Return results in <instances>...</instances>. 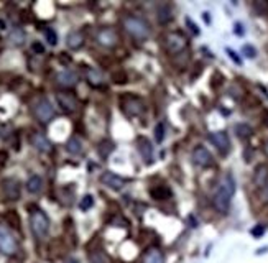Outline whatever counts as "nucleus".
Here are the masks:
<instances>
[{"label": "nucleus", "instance_id": "nucleus-24", "mask_svg": "<svg viewBox=\"0 0 268 263\" xmlns=\"http://www.w3.org/2000/svg\"><path fill=\"white\" fill-rule=\"evenodd\" d=\"M150 194H152L157 201H163V199H166V196H170V191H168L166 187H163V186H157V187H153V189L150 191Z\"/></svg>", "mask_w": 268, "mask_h": 263}, {"label": "nucleus", "instance_id": "nucleus-32", "mask_svg": "<svg viewBox=\"0 0 268 263\" xmlns=\"http://www.w3.org/2000/svg\"><path fill=\"white\" fill-rule=\"evenodd\" d=\"M91 262H92V263H106V257L102 255L101 252L92 253V255H91Z\"/></svg>", "mask_w": 268, "mask_h": 263}, {"label": "nucleus", "instance_id": "nucleus-6", "mask_svg": "<svg viewBox=\"0 0 268 263\" xmlns=\"http://www.w3.org/2000/svg\"><path fill=\"white\" fill-rule=\"evenodd\" d=\"M35 115L40 122L46 124V122H50L54 117V107L46 99H41L38 104L35 105Z\"/></svg>", "mask_w": 268, "mask_h": 263}, {"label": "nucleus", "instance_id": "nucleus-30", "mask_svg": "<svg viewBox=\"0 0 268 263\" xmlns=\"http://www.w3.org/2000/svg\"><path fill=\"white\" fill-rule=\"evenodd\" d=\"M92 206H94V197L91 194H87V196L82 197V201H81V204H79V208H81V210H87V209H91Z\"/></svg>", "mask_w": 268, "mask_h": 263}, {"label": "nucleus", "instance_id": "nucleus-33", "mask_svg": "<svg viewBox=\"0 0 268 263\" xmlns=\"http://www.w3.org/2000/svg\"><path fill=\"white\" fill-rule=\"evenodd\" d=\"M243 53H247L248 58H255L257 51H255V48H253V46H250V45H245V46H243Z\"/></svg>", "mask_w": 268, "mask_h": 263}, {"label": "nucleus", "instance_id": "nucleus-41", "mask_svg": "<svg viewBox=\"0 0 268 263\" xmlns=\"http://www.w3.org/2000/svg\"><path fill=\"white\" fill-rule=\"evenodd\" d=\"M204 20L209 23V13H204Z\"/></svg>", "mask_w": 268, "mask_h": 263}, {"label": "nucleus", "instance_id": "nucleus-17", "mask_svg": "<svg viewBox=\"0 0 268 263\" xmlns=\"http://www.w3.org/2000/svg\"><path fill=\"white\" fill-rule=\"evenodd\" d=\"M124 110L129 115H140L143 112V104L135 97H129L124 102Z\"/></svg>", "mask_w": 268, "mask_h": 263}, {"label": "nucleus", "instance_id": "nucleus-14", "mask_svg": "<svg viewBox=\"0 0 268 263\" xmlns=\"http://www.w3.org/2000/svg\"><path fill=\"white\" fill-rule=\"evenodd\" d=\"M30 142H31L33 147L38 150V152L48 153L50 150H51V143L48 142V138H46L43 133H40V132H35V133H31Z\"/></svg>", "mask_w": 268, "mask_h": 263}, {"label": "nucleus", "instance_id": "nucleus-7", "mask_svg": "<svg viewBox=\"0 0 268 263\" xmlns=\"http://www.w3.org/2000/svg\"><path fill=\"white\" fill-rule=\"evenodd\" d=\"M97 43L106 48H114L119 43V35L112 28H102L97 33Z\"/></svg>", "mask_w": 268, "mask_h": 263}, {"label": "nucleus", "instance_id": "nucleus-8", "mask_svg": "<svg viewBox=\"0 0 268 263\" xmlns=\"http://www.w3.org/2000/svg\"><path fill=\"white\" fill-rule=\"evenodd\" d=\"M0 250L7 255H12V253L17 252V242L15 238L7 229L0 227Z\"/></svg>", "mask_w": 268, "mask_h": 263}, {"label": "nucleus", "instance_id": "nucleus-13", "mask_svg": "<svg viewBox=\"0 0 268 263\" xmlns=\"http://www.w3.org/2000/svg\"><path fill=\"white\" fill-rule=\"evenodd\" d=\"M138 152L142 155V158L145 159L147 164H152L153 161V147H152V142L145 137H140L138 138Z\"/></svg>", "mask_w": 268, "mask_h": 263}, {"label": "nucleus", "instance_id": "nucleus-16", "mask_svg": "<svg viewBox=\"0 0 268 263\" xmlns=\"http://www.w3.org/2000/svg\"><path fill=\"white\" fill-rule=\"evenodd\" d=\"M56 81H58L59 86H63V87L76 86V84H78V74L74 71H71V69H68V71L59 73L58 76H56Z\"/></svg>", "mask_w": 268, "mask_h": 263}, {"label": "nucleus", "instance_id": "nucleus-42", "mask_svg": "<svg viewBox=\"0 0 268 263\" xmlns=\"http://www.w3.org/2000/svg\"><path fill=\"white\" fill-rule=\"evenodd\" d=\"M265 153H267V155H268V142H267V143H265Z\"/></svg>", "mask_w": 268, "mask_h": 263}, {"label": "nucleus", "instance_id": "nucleus-34", "mask_svg": "<svg viewBox=\"0 0 268 263\" xmlns=\"http://www.w3.org/2000/svg\"><path fill=\"white\" fill-rule=\"evenodd\" d=\"M31 48H33V51H36V53H45V48H43V45L41 43H38V41H35V43L31 45Z\"/></svg>", "mask_w": 268, "mask_h": 263}, {"label": "nucleus", "instance_id": "nucleus-21", "mask_svg": "<svg viewBox=\"0 0 268 263\" xmlns=\"http://www.w3.org/2000/svg\"><path fill=\"white\" fill-rule=\"evenodd\" d=\"M171 18H173V15H171V8L170 7L164 5V3L158 7V22L161 23V25H166V23H170Z\"/></svg>", "mask_w": 268, "mask_h": 263}, {"label": "nucleus", "instance_id": "nucleus-31", "mask_svg": "<svg viewBox=\"0 0 268 263\" xmlns=\"http://www.w3.org/2000/svg\"><path fill=\"white\" fill-rule=\"evenodd\" d=\"M265 230H267V227H265V225L258 224L257 227H253V229H252V236L255 237V238H258V237H262L263 234H265Z\"/></svg>", "mask_w": 268, "mask_h": 263}, {"label": "nucleus", "instance_id": "nucleus-25", "mask_svg": "<svg viewBox=\"0 0 268 263\" xmlns=\"http://www.w3.org/2000/svg\"><path fill=\"white\" fill-rule=\"evenodd\" d=\"M87 79H89V82L92 84V86H101L102 84V74L97 71V69H89L87 71Z\"/></svg>", "mask_w": 268, "mask_h": 263}, {"label": "nucleus", "instance_id": "nucleus-44", "mask_svg": "<svg viewBox=\"0 0 268 263\" xmlns=\"http://www.w3.org/2000/svg\"><path fill=\"white\" fill-rule=\"evenodd\" d=\"M267 124H268V117H267Z\"/></svg>", "mask_w": 268, "mask_h": 263}, {"label": "nucleus", "instance_id": "nucleus-1", "mask_svg": "<svg viewBox=\"0 0 268 263\" xmlns=\"http://www.w3.org/2000/svg\"><path fill=\"white\" fill-rule=\"evenodd\" d=\"M234 192H236V180L230 173H225V175L220 178L219 187L214 194V208L219 210L220 214H227L229 208H230V199H232Z\"/></svg>", "mask_w": 268, "mask_h": 263}, {"label": "nucleus", "instance_id": "nucleus-27", "mask_svg": "<svg viewBox=\"0 0 268 263\" xmlns=\"http://www.w3.org/2000/svg\"><path fill=\"white\" fill-rule=\"evenodd\" d=\"M45 38L51 46H54L56 43H58V35H56V31L53 30V28H46V30H45Z\"/></svg>", "mask_w": 268, "mask_h": 263}, {"label": "nucleus", "instance_id": "nucleus-15", "mask_svg": "<svg viewBox=\"0 0 268 263\" xmlns=\"http://www.w3.org/2000/svg\"><path fill=\"white\" fill-rule=\"evenodd\" d=\"M253 183L257 187H265L268 183V164H258L253 173Z\"/></svg>", "mask_w": 268, "mask_h": 263}, {"label": "nucleus", "instance_id": "nucleus-20", "mask_svg": "<svg viewBox=\"0 0 268 263\" xmlns=\"http://www.w3.org/2000/svg\"><path fill=\"white\" fill-rule=\"evenodd\" d=\"M8 40H10V43L13 46H20L23 45V41H25V31H23L22 28H13L10 35H8Z\"/></svg>", "mask_w": 268, "mask_h": 263}, {"label": "nucleus", "instance_id": "nucleus-40", "mask_svg": "<svg viewBox=\"0 0 268 263\" xmlns=\"http://www.w3.org/2000/svg\"><path fill=\"white\" fill-rule=\"evenodd\" d=\"M268 250V247H265V248H260V250H257V253H265Z\"/></svg>", "mask_w": 268, "mask_h": 263}, {"label": "nucleus", "instance_id": "nucleus-29", "mask_svg": "<svg viewBox=\"0 0 268 263\" xmlns=\"http://www.w3.org/2000/svg\"><path fill=\"white\" fill-rule=\"evenodd\" d=\"M164 133H166V130H164V124H160L155 127V140H157L158 143H161L163 142V138H164Z\"/></svg>", "mask_w": 268, "mask_h": 263}, {"label": "nucleus", "instance_id": "nucleus-10", "mask_svg": "<svg viewBox=\"0 0 268 263\" xmlns=\"http://www.w3.org/2000/svg\"><path fill=\"white\" fill-rule=\"evenodd\" d=\"M101 183L114 191H120L122 187L125 186L124 178H120L119 175H115V173H112V171H106L104 175L101 176Z\"/></svg>", "mask_w": 268, "mask_h": 263}, {"label": "nucleus", "instance_id": "nucleus-22", "mask_svg": "<svg viewBox=\"0 0 268 263\" xmlns=\"http://www.w3.org/2000/svg\"><path fill=\"white\" fill-rule=\"evenodd\" d=\"M145 263H164L161 252H160L158 248H152V250L145 255Z\"/></svg>", "mask_w": 268, "mask_h": 263}, {"label": "nucleus", "instance_id": "nucleus-39", "mask_svg": "<svg viewBox=\"0 0 268 263\" xmlns=\"http://www.w3.org/2000/svg\"><path fill=\"white\" fill-rule=\"evenodd\" d=\"M236 33H237V35H243V30H242L241 23H237V25H236Z\"/></svg>", "mask_w": 268, "mask_h": 263}, {"label": "nucleus", "instance_id": "nucleus-26", "mask_svg": "<svg viewBox=\"0 0 268 263\" xmlns=\"http://www.w3.org/2000/svg\"><path fill=\"white\" fill-rule=\"evenodd\" d=\"M236 133L241 138H250L252 133H253V130L248 125H245V124H239V125H236Z\"/></svg>", "mask_w": 268, "mask_h": 263}, {"label": "nucleus", "instance_id": "nucleus-36", "mask_svg": "<svg viewBox=\"0 0 268 263\" xmlns=\"http://www.w3.org/2000/svg\"><path fill=\"white\" fill-rule=\"evenodd\" d=\"M186 23H188V25H189V28L192 30V33H194V35H199V30H197V26L194 25V23L191 22V18H186Z\"/></svg>", "mask_w": 268, "mask_h": 263}, {"label": "nucleus", "instance_id": "nucleus-19", "mask_svg": "<svg viewBox=\"0 0 268 263\" xmlns=\"http://www.w3.org/2000/svg\"><path fill=\"white\" fill-rule=\"evenodd\" d=\"M41 187H43V180H41L38 175L30 176V180L27 181V189L28 192H31V194H38Z\"/></svg>", "mask_w": 268, "mask_h": 263}, {"label": "nucleus", "instance_id": "nucleus-11", "mask_svg": "<svg viewBox=\"0 0 268 263\" xmlns=\"http://www.w3.org/2000/svg\"><path fill=\"white\" fill-rule=\"evenodd\" d=\"M3 187V194H5L10 201H17L20 197V183L13 178H8V180H3L2 183Z\"/></svg>", "mask_w": 268, "mask_h": 263}, {"label": "nucleus", "instance_id": "nucleus-37", "mask_svg": "<svg viewBox=\"0 0 268 263\" xmlns=\"http://www.w3.org/2000/svg\"><path fill=\"white\" fill-rule=\"evenodd\" d=\"M227 53H229V56H230V58H232L234 61H236L237 64H241V63H242V61H241V58H239V56H237L236 53H234L232 50H229V48H227Z\"/></svg>", "mask_w": 268, "mask_h": 263}, {"label": "nucleus", "instance_id": "nucleus-43", "mask_svg": "<svg viewBox=\"0 0 268 263\" xmlns=\"http://www.w3.org/2000/svg\"><path fill=\"white\" fill-rule=\"evenodd\" d=\"M66 263H78V262H76V260H68Z\"/></svg>", "mask_w": 268, "mask_h": 263}, {"label": "nucleus", "instance_id": "nucleus-38", "mask_svg": "<svg viewBox=\"0 0 268 263\" xmlns=\"http://www.w3.org/2000/svg\"><path fill=\"white\" fill-rule=\"evenodd\" d=\"M7 158H8V155L7 152H0V164H3L7 161Z\"/></svg>", "mask_w": 268, "mask_h": 263}, {"label": "nucleus", "instance_id": "nucleus-9", "mask_svg": "<svg viewBox=\"0 0 268 263\" xmlns=\"http://www.w3.org/2000/svg\"><path fill=\"white\" fill-rule=\"evenodd\" d=\"M209 140H211V143H213L220 153L225 155V153L229 152L230 140H229V135L225 133V132H213V133L209 135Z\"/></svg>", "mask_w": 268, "mask_h": 263}, {"label": "nucleus", "instance_id": "nucleus-28", "mask_svg": "<svg viewBox=\"0 0 268 263\" xmlns=\"http://www.w3.org/2000/svg\"><path fill=\"white\" fill-rule=\"evenodd\" d=\"M112 150H114V145H112L109 140H104V142L99 145V153H101L102 157H107V155H109Z\"/></svg>", "mask_w": 268, "mask_h": 263}, {"label": "nucleus", "instance_id": "nucleus-2", "mask_svg": "<svg viewBox=\"0 0 268 263\" xmlns=\"http://www.w3.org/2000/svg\"><path fill=\"white\" fill-rule=\"evenodd\" d=\"M124 26H125V30L137 40H145L150 35L148 23L138 17H127L124 20Z\"/></svg>", "mask_w": 268, "mask_h": 263}, {"label": "nucleus", "instance_id": "nucleus-12", "mask_svg": "<svg viewBox=\"0 0 268 263\" xmlns=\"http://www.w3.org/2000/svg\"><path fill=\"white\" fill-rule=\"evenodd\" d=\"M56 99H58V104L61 105V109H63L64 112H74L78 107V101L76 97L73 96V94H68V92H61L56 96Z\"/></svg>", "mask_w": 268, "mask_h": 263}, {"label": "nucleus", "instance_id": "nucleus-3", "mask_svg": "<svg viewBox=\"0 0 268 263\" xmlns=\"http://www.w3.org/2000/svg\"><path fill=\"white\" fill-rule=\"evenodd\" d=\"M30 224L31 230L38 238H45L50 232V220L46 217V214L43 210H35L30 215Z\"/></svg>", "mask_w": 268, "mask_h": 263}, {"label": "nucleus", "instance_id": "nucleus-35", "mask_svg": "<svg viewBox=\"0 0 268 263\" xmlns=\"http://www.w3.org/2000/svg\"><path fill=\"white\" fill-rule=\"evenodd\" d=\"M114 79H115V82L122 84V82H125V81H127V74H124V73H120V74H114Z\"/></svg>", "mask_w": 268, "mask_h": 263}, {"label": "nucleus", "instance_id": "nucleus-18", "mask_svg": "<svg viewBox=\"0 0 268 263\" xmlns=\"http://www.w3.org/2000/svg\"><path fill=\"white\" fill-rule=\"evenodd\" d=\"M66 43L71 50H79L84 43V36L81 31H71L68 33V36H66Z\"/></svg>", "mask_w": 268, "mask_h": 263}, {"label": "nucleus", "instance_id": "nucleus-4", "mask_svg": "<svg viewBox=\"0 0 268 263\" xmlns=\"http://www.w3.org/2000/svg\"><path fill=\"white\" fill-rule=\"evenodd\" d=\"M164 46H166L168 53L171 54H178L181 53V51L186 50L188 46V38L183 33L180 31H171L166 35V40H164Z\"/></svg>", "mask_w": 268, "mask_h": 263}, {"label": "nucleus", "instance_id": "nucleus-23", "mask_svg": "<svg viewBox=\"0 0 268 263\" xmlns=\"http://www.w3.org/2000/svg\"><path fill=\"white\" fill-rule=\"evenodd\" d=\"M66 148H68V152L71 153V155H79V153L82 152V145H81V142H79L76 137L69 138V142H68V145H66Z\"/></svg>", "mask_w": 268, "mask_h": 263}, {"label": "nucleus", "instance_id": "nucleus-5", "mask_svg": "<svg viewBox=\"0 0 268 263\" xmlns=\"http://www.w3.org/2000/svg\"><path fill=\"white\" fill-rule=\"evenodd\" d=\"M192 161H194L197 166L208 168L214 163V158L208 148L203 147V145H197V147L192 150Z\"/></svg>", "mask_w": 268, "mask_h": 263}]
</instances>
